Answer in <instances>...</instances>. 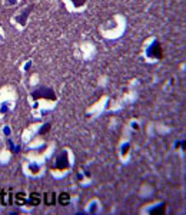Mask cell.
<instances>
[{
	"label": "cell",
	"instance_id": "obj_1",
	"mask_svg": "<svg viewBox=\"0 0 186 215\" xmlns=\"http://www.w3.org/2000/svg\"><path fill=\"white\" fill-rule=\"evenodd\" d=\"M45 202H46V205H49V207L54 205V204H56V194L47 192V194L45 195Z\"/></svg>",
	"mask_w": 186,
	"mask_h": 215
},
{
	"label": "cell",
	"instance_id": "obj_2",
	"mask_svg": "<svg viewBox=\"0 0 186 215\" xmlns=\"http://www.w3.org/2000/svg\"><path fill=\"white\" fill-rule=\"evenodd\" d=\"M70 201V195L67 194V192H62V194L59 195V202L62 204V205H67Z\"/></svg>",
	"mask_w": 186,
	"mask_h": 215
},
{
	"label": "cell",
	"instance_id": "obj_3",
	"mask_svg": "<svg viewBox=\"0 0 186 215\" xmlns=\"http://www.w3.org/2000/svg\"><path fill=\"white\" fill-rule=\"evenodd\" d=\"M30 204H32V205H39V204H40V197H39V194H36V192L30 194Z\"/></svg>",
	"mask_w": 186,
	"mask_h": 215
},
{
	"label": "cell",
	"instance_id": "obj_4",
	"mask_svg": "<svg viewBox=\"0 0 186 215\" xmlns=\"http://www.w3.org/2000/svg\"><path fill=\"white\" fill-rule=\"evenodd\" d=\"M10 202H12V201L9 199L7 189H3V192H2V204H3V205H9Z\"/></svg>",
	"mask_w": 186,
	"mask_h": 215
},
{
	"label": "cell",
	"instance_id": "obj_5",
	"mask_svg": "<svg viewBox=\"0 0 186 215\" xmlns=\"http://www.w3.org/2000/svg\"><path fill=\"white\" fill-rule=\"evenodd\" d=\"M16 202L19 204V205H23V204H26V197L23 192H19V194H16Z\"/></svg>",
	"mask_w": 186,
	"mask_h": 215
}]
</instances>
